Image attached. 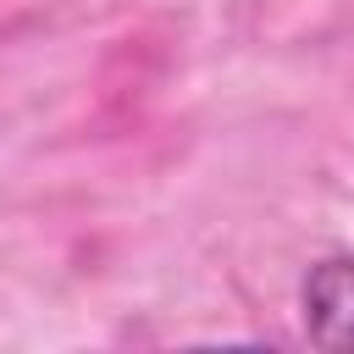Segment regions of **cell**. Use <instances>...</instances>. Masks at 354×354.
Returning <instances> with one entry per match:
<instances>
[{"instance_id":"1","label":"cell","mask_w":354,"mask_h":354,"mask_svg":"<svg viewBox=\"0 0 354 354\" xmlns=\"http://www.w3.org/2000/svg\"><path fill=\"white\" fill-rule=\"evenodd\" d=\"M304 337L321 348H354V254H326L299 288Z\"/></svg>"}]
</instances>
